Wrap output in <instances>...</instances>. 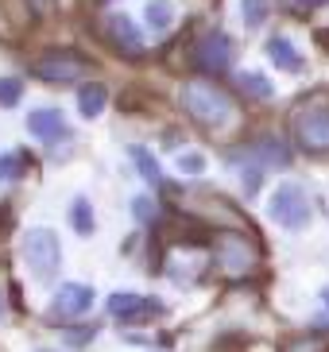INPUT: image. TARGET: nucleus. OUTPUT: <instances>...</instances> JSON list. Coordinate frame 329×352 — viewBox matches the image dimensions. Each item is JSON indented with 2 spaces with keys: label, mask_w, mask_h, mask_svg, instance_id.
<instances>
[{
  "label": "nucleus",
  "mask_w": 329,
  "mask_h": 352,
  "mask_svg": "<svg viewBox=\"0 0 329 352\" xmlns=\"http://www.w3.org/2000/svg\"><path fill=\"white\" fill-rule=\"evenodd\" d=\"M290 132L302 151H329V89L306 94L290 113Z\"/></svg>",
  "instance_id": "f257e3e1"
},
{
  "label": "nucleus",
  "mask_w": 329,
  "mask_h": 352,
  "mask_svg": "<svg viewBox=\"0 0 329 352\" xmlns=\"http://www.w3.org/2000/svg\"><path fill=\"white\" fill-rule=\"evenodd\" d=\"M213 271L225 279H248L259 271V244L244 232H217L213 236Z\"/></svg>",
  "instance_id": "f03ea898"
},
{
  "label": "nucleus",
  "mask_w": 329,
  "mask_h": 352,
  "mask_svg": "<svg viewBox=\"0 0 329 352\" xmlns=\"http://www.w3.org/2000/svg\"><path fill=\"white\" fill-rule=\"evenodd\" d=\"M182 109L186 116H194L202 128H225L237 120V104H233V97L225 94V89H217V85L209 82H190L182 89Z\"/></svg>",
  "instance_id": "7ed1b4c3"
},
{
  "label": "nucleus",
  "mask_w": 329,
  "mask_h": 352,
  "mask_svg": "<svg viewBox=\"0 0 329 352\" xmlns=\"http://www.w3.org/2000/svg\"><path fill=\"white\" fill-rule=\"evenodd\" d=\"M20 256L35 279H51L54 271H59V259H62L59 236H54L51 228H28L23 244H20Z\"/></svg>",
  "instance_id": "20e7f679"
},
{
  "label": "nucleus",
  "mask_w": 329,
  "mask_h": 352,
  "mask_svg": "<svg viewBox=\"0 0 329 352\" xmlns=\"http://www.w3.org/2000/svg\"><path fill=\"white\" fill-rule=\"evenodd\" d=\"M271 217L283 228H306L310 217H314V206H310V194L299 186V182H283V186L271 194Z\"/></svg>",
  "instance_id": "39448f33"
},
{
  "label": "nucleus",
  "mask_w": 329,
  "mask_h": 352,
  "mask_svg": "<svg viewBox=\"0 0 329 352\" xmlns=\"http://www.w3.org/2000/svg\"><path fill=\"white\" fill-rule=\"evenodd\" d=\"M85 70H89V63H85L82 54H74V51H47V54L35 58V66H31V74H35L39 82H51V85L82 82Z\"/></svg>",
  "instance_id": "423d86ee"
},
{
  "label": "nucleus",
  "mask_w": 329,
  "mask_h": 352,
  "mask_svg": "<svg viewBox=\"0 0 329 352\" xmlns=\"http://www.w3.org/2000/svg\"><path fill=\"white\" fill-rule=\"evenodd\" d=\"M190 63H194V70L206 74V78H213V74H225L229 63H233V39H229L225 32H209L206 39L194 43Z\"/></svg>",
  "instance_id": "0eeeda50"
},
{
  "label": "nucleus",
  "mask_w": 329,
  "mask_h": 352,
  "mask_svg": "<svg viewBox=\"0 0 329 352\" xmlns=\"http://www.w3.org/2000/svg\"><path fill=\"white\" fill-rule=\"evenodd\" d=\"M101 35H105L109 47L120 51V58H128V63L144 58V32H140L128 16H109V20L101 23Z\"/></svg>",
  "instance_id": "6e6552de"
},
{
  "label": "nucleus",
  "mask_w": 329,
  "mask_h": 352,
  "mask_svg": "<svg viewBox=\"0 0 329 352\" xmlns=\"http://www.w3.org/2000/svg\"><path fill=\"white\" fill-rule=\"evenodd\" d=\"M93 306V287L89 283H66V287H59V294H54L51 302V318L54 321H66V318H82L85 310Z\"/></svg>",
  "instance_id": "1a4fd4ad"
},
{
  "label": "nucleus",
  "mask_w": 329,
  "mask_h": 352,
  "mask_svg": "<svg viewBox=\"0 0 329 352\" xmlns=\"http://www.w3.org/2000/svg\"><path fill=\"white\" fill-rule=\"evenodd\" d=\"M109 314L120 318V321L155 318V314H163V302L159 298H140V294H128V290H116V294H109Z\"/></svg>",
  "instance_id": "9d476101"
},
{
  "label": "nucleus",
  "mask_w": 329,
  "mask_h": 352,
  "mask_svg": "<svg viewBox=\"0 0 329 352\" xmlns=\"http://www.w3.org/2000/svg\"><path fill=\"white\" fill-rule=\"evenodd\" d=\"M28 128H31V135H39L47 144L70 135V124H66V116H62L59 109H35V113L28 116Z\"/></svg>",
  "instance_id": "9b49d317"
},
{
  "label": "nucleus",
  "mask_w": 329,
  "mask_h": 352,
  "mask_svg": "<svg viewBox=\"0 0 329 352\" xmlns=\"http://www.w3.org/2000/svg\"><path fill=\"white\" fill-rule=\"evenodd\" d=\"M268 54H271V63H275L279 70H287V74H299L302 70V54L295 51V43H290L287 35H271V39H268Z\"/></svg>",
  "instance_id": "f8f14e48"
},
{
  "label": "nucleus",
  "mask_w": 329,
  "mask_h": 352,
  "mask_svg": "<svg viewBox=\"0 0 329 352\" xmlns=\"http://www.w3.org/2000/svg\"><path fill=\"white\" fill-rule=\"evenodd\" d=\"M248 155H256L259 166H264V163H268V166H287V163H290V151L279 144L275 135H264V140H256V144L248 147Z\"/></svg>",
  "instance_id": "ddd939ff"
},
{
  "label": "nucleus",
  "mask_w": 329,
  "mask_h": 352,
  "mask_svg": "<svg viewBox=\"0 0 329 352\" xmlns=\"http://www.w3.org/2000/svg\"><path fill=\"white\" fill-rule=\"evenodd\" d=\"M105 104H109V89H105L101 82H89V85H82V89H78V113H82L85 120L101 116Z\"/></svg>",
  "instance_id": "4468645a"
},
{
  "label": "nucleus",
  "mask_w": 329,
  "mask_h": 352,
  "mask_svg": "<svg viewBox=\"0 0 329 352\" xmlns=\"http://www.w3.org/2000/svg\"><path fill=\"white\" fill-rule=\"evenodd\" d=\"M237 85H240V94L256 97V101H268L271 97V82L256 70H237Z\"/></svg>",
  "instance_id": "2eb2a0df"
},
{
  "label": "nucleus",
  "mask_w": 329,
  "mask_h": 352,
  "mask_svg": "<svg viewBox=\"0 0 329 352\" xmlns=\"http://www.w3.org/2000/svg\"><path fill=\"white\" fill-rule=\"evenodd\" d=\"M144 20L151 23L155 32H163V28L175 23V4H171V0H147L144 4Z\"/></svg>",
  "instance_id": "dca6fc26"
},
{
  "label": "nucleus",
  "mask_w": 329,
  "mask_h": 352,
  "mask_svg": "<svg viewBox=\"0 0 329 352\" xmlns=\"http://www.w3.org/2000/svg\"><path fill=\"white\" fill-rule=\"evenodd\" d=\"M128 155H132V163L140 166V175H144L151 186H159V182H163V170H159V163H155V155L147 151V147H128Z\"/></svg>",
  "instance_id": "f3484780"
},
{
  "label": "nucleus",
  "mask_w": 329,
  "mask_h": 352,
  "mask_svg": "<svg viewBox=\"0 0 329 352\" xmlns=\"http://www.w3.org/2000/svg\"><path fill=\"white\" fill-rule=\"evenodd\" d=\"M283 352H329V337H321V333H299L295 341H287Z\"/></svg>",
  "instance_id": "a211bd4d"
},
{
  "label": "nucleus",
  "mask_w": 329,
  "mask_h": 352,
  "mask_svg": "<svg viewBox=\"0 0 329 352\" xmlns=\"http://www.w3.org/2000/svg\"><path fill=\"white\" fill-rule=\"evenodd\" d=\"M70 225L78 228V232H85V236L93 232V209H89V201H85V197H74V206H70Z\"/></svg>",
  "instance_id": "6ab92c4d"
},
{
  "label": "nucleus",
  "mask_w": 329,
  "mask_h": 352,
  "mask_svg": "<svg viewBox=\"0 0 329 352\" xmlns=\"http://www.w3.org/2000/svg\"><path fill=\"white\" fill-rule=\"evenodd\" d=\"M240 16H244L248 28H259L268 20V0H240Z\"/></svg>",
  "instance_id": "aec40b11"
},
{
  "label": "nucleus",
  "mask_w": 329,
  "mask_h": 352,
  "mask_svg": "<svg viewBox=\"0 0 329 352\" xmlns=\"http://www.w3.org/2000/svg\"><path fill=\"white\" fill-rule=\"evenodd\" d=\"M20 97H23L20 78H0V109H12V104H20Z\"/></svg>",
  "instance_id": "412c9836"
},
{
  "label": "nucleus",
  "mask_w": 329,
  "mask_h": 352,
  "mask_svg": "<svg viewBox=\"0 0 329 352\" xmlns=\"http://www.w3.org/2000/svg\"><path fill=\"white\" fill-rule=\"evenodd\" d=\"M132 217L136 221H144V225H151L159 213H155V197H147V194H136L132 197Z\"/></svg>",
  "instance_id": "4be33fe9"
},
{
  "label": "nucleus",
  "mask_w": 329,
  "mask_h": 352,
  "mask_svg": "<svg viewBox=\"0 0 329 352\" xmlns=\"http://www.w3.org/2000/svg\"><path fill=\"white\" fill-rule=\"evenodd\" d=\"M20 170H23V155H0V186L4 182H12V178H20Z\"/></svg>",
  "instance_id": "5701e85b"
},
{
  "label": "nucleus",
  "mask_w": 329,
  "mask_h": 352,
  "mask_svg": "<svg viewBox=\"0 0 329 352\" xmlns=\"http://www.w3.org/2000/svg\"><path fill=\"white\" fill-rule=\"evenodd\" d=\"M178 166H182L186 175H202V170H206V159H202V155H182V159H178Z\"/></svg>",
  "instance_id": "b1692460"
},
{
  "label": "nucleus",
  "mask_w": 329,
  "mask_h": 352,
  "mask_svg": "<svg viewBox=\"0 0 329 352\" xmlns=\"http://www.w3.org/2000/svg\"><path fill=\"white\" fill-rule=\"evenodd\" d=\"M28 8H31V16H35V20H43V16H51L54 0H28Z\"/></svg>",
  "instance_id": "393cba45"
},
{
  "label": "nucleus",
  "mask_w": 329,
  "mask_h": 352,
  "mask_svg": "<svg viewBox=\"0 0 329 352\" xmlns=\"http://www.w3.org/2000/svg\"><path fill=\"white\" fill-rule=\"evenodd\" d=\"M62 337H66L70 344H89L93 341V329H66Z\"/></svg>",
  "instance_id": "a878e982"
},
{
  "label": "nucleus",
  "mask_w": 329,
  "mask_h": 352,
  "mask_svg": "<svg viewBox=\"0 0 329 352\" xmlns=\"http://www.w3.org/2000/svg\"><path fill=\"white\" fill-rule=\"evenodd\" d=\"M295 12H310V8H321V4H329V0H287Z\"/></svg>",
  "instance_id": "bb28decb"
},
{
  "label": "nucleus",
  "mask_w": 329,
  "mask_h": 352,
  "mask_svg": "<svg viewBox=\"0 0 329 352\" xmlns=\"http://www.w3.org/2000/svg\"><path fill=\"white\" fill-rule=\"evenodd\" d=\"M314 39H318L321 47H329V32H318V35H314Z\"/></svg>",
  "instance_id": "cd10ccee"
},
{
  "label": "nucleus",
  "mask_w": 329,
  "mask_h": 352,
  "mask_svg": "<svg viewBox=\"0 0 329 352\" xmlns=\"http://www.w3.org/2000/svg\"><path fill=\"white\" fill-rule=\"evenodd\" d=\"M321 302H326V306H329V287H326V290H321Z\"/></svg>",
  "instance_id": "c85d7f7f"
},
{
  "label": "nucleus",
  "mask_w": 329,
  "mask_h": 352,
  "mask_svg": "<svg viewBox=\"0 0 329 352\" xmlns=\"http://www.w3.org/2000/svg\"><path fill=\"white\" fill-rule=\"evenodd\" d=\"M0 318H4V306H0Z\"/></svg>",
  "instance_id": "c756f323"
}]
</instances>
